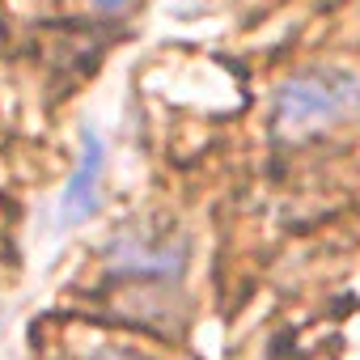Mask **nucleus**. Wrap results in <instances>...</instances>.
Listing matches in <instances>:
<instances>
[{
  "mask_svg": "<svg viewBox=\"0 0 360 360\" xmlns=\"http://www.w3.org/2000/svg\"><path fill=\"white\" fill-rule=\"evenodd\" d=\"M102 169H106V144L98 131H81V157L68 174V183L60 191V204H56V217L64 229L81 225L94 208H98V187H102Z\"/></svg>",
  "mask_w": 360,
  "mask_h": 360,
  "instance_id": "2",
  "label": "nucleus"
},
{
  "mask_svg": "<svg viewBox=\"0 0 360 360\" xmlns=\"http://www.w3.org/2000/svg\"><path fill=\"white\" fill-rule=\"evenodd\" d=\"M356 115H360V77L343 68H314L280 85L271 123L284 140H305Z\"/></svg>",
  "mask_w": 360,
  "mask_h": 360,
  "instance_id": "1",
  "label": "nucleus"
}]
</instances>
